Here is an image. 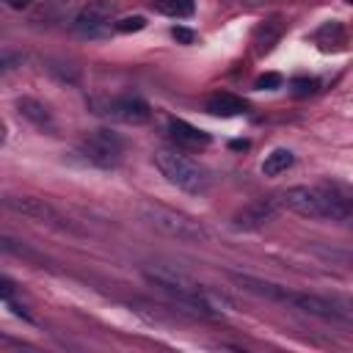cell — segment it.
Masks as SVG:
<instances>
[{"mask_svg":"<svg viewBox=\"0 0 353 353\" xmlns=\"http://www.w3.org/2000/svg\"><path fill=\"white\" fill-rule=\"evenodd\" d=\"M232 149H248V141H232Z\"/></svg>","mask_w":353,"mask_h":353,"instance_id":"4316f807","label":"cell"},{"mask_svg":"<svg viewBox=\"0 0 353 353\" xmlns=\"http://www.w3.org/2000/svg\"><path fill=\"white\" fill-rule=\"evenodd\" d=\"M108 116L124 121V124H146L152 119V108L146 99L135 97V94H124V97H116L108 102Z\"/></svg>","mask_w":353,"mask_h":353,"instance_id":"30bf717a","label":"cell"},{"mask_svg":"<svg viewBox=\"0 0 353 353\" xmlns=\"http://www.w3.org/2000/svg\"><path fill=\"white\" fill-rule=\"evenodd\" d=\"M279 210H281V204L276 201V196H273V199H256V201L245 204L232 221H234V229H245V232H251V229H262L265 223L276 221Z\"/></svg>","mask_w":353,"mask_h":353,"instance_id":"9c48e42d","label":"cell"},{"mask_svg":"<svg viewBox=\"0 0 353 353\" xmlns=\"http://www.w3.org/2000/svg\"><path fill=\"white\" fill-rule=\"evenodd\" d=\"M290 85H292V94L295 97H309V94L317 91V80L314 77H295Z\"/></svg>","mask_w":353,"mask_h":353,"instance_id":"44dd1931","label":"cell"},{"mask_svg":"<svg viewBox=\"0 0 353 353\" xmlns=\"http://www.w3.org/2000/svg\"><path fill=\"white\" fill-rule=\"evenodd\" d=\"M154 165L160 168V174L171 185L182 188L185 193H204L212 182L210 171L204 165H199L193 157L182 154L179 149H157L154 152Z\"/></svg>","mask_w":353,"mask_h":353,"instance_id":"277c9868","label":"cell"},{"mask_svg":"<svg viewBox=\"0 0 353 353\" xmlns=\"http://www.w3.org/2000/svg\"><path fill=\"white\" fill-rule=\"evenodd\" d=\"M287 303H292L295 309L312 314V317H323V320H350V312L334 301V298H325V295H314V292H292L287 295Z\"/></svg>","mask_w":353,"mask_h":353,"instance_id":"ba28073f","label":"cell"},{"mask_svg":"<svg viewBox=\"0 0 353 353\" xmlns=\"http://www.w3.org/2000/svg\"><path fill=\"white\" fill-rule=\"evenodd\" d=\"M3 138H6V132H3V124H0V143H3Z\"/></svg>","mask_w":353,"mask_h":353,"instance_id":"83f0119b","label":"cell"},{"mask_svg":"<svg viewBox=\"0 0 353 353\" xmlns=\"http://www.w3.org/2000/svg\"><path fill=\"white\" fill-rule=\"evenodd\" d=\"M284 210H292L303 218H328L345 223L350 218V190L336 182L323 185H292L276 196Z\"/></svg>","mask_w":353,"mask_h":353,"instance_id":"7a4b0ae2","label":"cell"},{"mask_svg":"<svg viewBox=\"0 0 353 353\" xmlns=\"http://www.w3.org/2000/svg\"><path fill=\"white\" fill-rule=\"evenodd\" d=\"M0 254L17 256V259L30 262V265H36V268H44V265H47L44 254H39V251L30 248L28 243H22V240H17V237H8V234H0Z\"/></svg>","mask_w":353,"mask_h":353,"instance_id":"9a60e30c","label":"cell"},{"mask_svg":"<svg viewBox=\"0 0 353 353\" xmlns=\"http://www.w3.org/2000/svg\"><path fill=\"white\" fill-rule=\"evenodd\" d=\"M292 163H295L292 152L284 149V146H279V149H273V152L262 160V174H265V176H279V174H284Z\"/></svg>","mask_w":353,"mask_h":353,"instance_id":"d6986e66","label":"cell"},{"mask_svg":"<svg viewBox=\"0 0 353 353\" xmlns=\"http://www.w3.org/2000/svg\"><path fill=\"white\" fill-rule=\"evenodd\" d=\"M143 276L157 290H163L165 295H171L176 303L199 312L201 317H221L223 312L232 309V301L226 295L210 290L207 284H199L196 279H190L182 270H174V268H165V265H154V268H146Z\"/></svg>","mask_w":353,"mask_h":353,"instance_id":"6da1fadb","label":"cell"},{"mask_svg":"<svg viewBox=\"0 0 353 353\" xmlns=\"http://www.w3.org/2000/svg\"><path fill=\"white\" fill-rule=\"evenodd\" d=\"M281 85V74H276V72H268V74H262L259 80H256V88H279Z\"/></svg>","mask_w":353,"mask_h":353,"instance_id":"d4e9b609","label":"cell"},{"mask_svg":"<svg viewBox=\"0 0 353 353\" xmlns=\"http://www.w3.org/2000/svg\"><path fill=\"white\" fill-rule=\"evenodd\" d=\"M141 218L152 229H157L160 234L174 237L179 243H207L210 240V229L201 221H196V218H190V215H185L179 210L163 207V204H152V201L143 204L141 207Z\"/></svg>","mask_w":353,"mask_h":353,"instance_id":"3957f363","label":"cell"},{"mask_svg":"<svg viewBox=\"0 0 353 353\" xmlns=\"http://www.w3.org/2000/svg\"><path fill=\"white\" fill-rule=\"evenodd\" d=\"M168 130H171V138L179 146H185V149H204V146H210V132H204V130H199V127H193V124H188L182 119H171Z\"/></svg>","mask_w":353,"mask_h":353,"instance_id":"7c38bea8","label":"cell"},{"mask_svg":"<svg viewBox=\"0 0 353 353\" xmlns=\"http://www.w3.org/2000/svg\"><path fill=\"white\" fill-rule=\"evenodd\" d=\"M314 41H317V47H320L323 52H339V50H345V44H347L345 25L336 22V19L320 25L317 33H314Z\"/></svg>","mask_w":353,"mask_h":353,"instance_id":"5bb4252c","label":"cell"},{"mask_svg":"<svg viewBox=\"0 0 353 353\" xmlns=\"http://www.w3.org/2000/svg\"><path fill=\"white\" fill-rule=\"evenodd\" d=\"M245 99H240L237 94H229V91H218L212 97H207L204 102V110L210 116H221V119H229V116H240L245 113Z\"/></svg>","mask_w":353,"mask_h":353,"instance_id":"4fadbf2b","label":"cell"},{"mask_svg":"<svg viewBox=\"0 0 353 353\" xmlns=\"http://www.w3.org/2000/svg\"><path fill=\"white\" fill-rule=\"evenodd\" d=\"M8 8H14V11H22V8H30L33 6V0H3Z\"/></svg>","mask_w":353,"mask_h":353,"instance_id":"484cf974","label":"cell"},{"mask_svg":"<svg viewBox=\"0 0 353 353\" xmlns=\"http://www.w3.org/2000/svg\"><path fill=\"white\" fill-rule=\"evenodd\" d=\"M113 14H116V3L110 0H91L85 3L74 19H72V30L83 39H99L108 33L110 22H113Z\"/></svg>","mask_w":353,"mask_h":353,"instance_id":"52a82bcc","label":"cell"},{"mask_svg":"<svg viewBox=\"0 0 353 353\" xmlns=\"http://www.w3.org/2000/svg\"><path fill=\"white\" fill-rule=\"evenodd\" d=\"M0 204L22 218H30L36 223H44L50 229H58V232H80L77 223L63 215L55 204H50L47 199H39V196H0Z\"/></svg>","mask_w":353,"mask_h":353,"instance_id":"5b68a950","label":"cell"},{"mask_svg":"<svg viewBox=\"0 0 353 353\" xmlns=\"http://www.w3.org/2000/svg\"><path fill=\"white\" fill-rule=\"evenodd\" d=\"M80 154L97 168H116L124 154V141L110 130H94L83 135Z\"/></svg>","mask_w":353,"mask_h":353,"instance_id":"8992f818","label":"cell"},{"mask_svg":"<svg viewBox=\"0 0 353 353\" xmlns=\"http://www.w3.org/2000/svg\"><path fill=\"white\" fill-rule=\"evenodd\" d=\"M17 295V284L11 281V279H6V276H0V301H6V303H11V298Z\"/></svg>","mask_w":353,"mask_h":353,"instance_id":"cb8c5ba5","label":"cell"},{"mask_svg":"<svg viewBox=\"0 0 353 353\" xmlns=\"http://www.w3.org/2000/svg\"><path fill=\"white\" fill-rule=\"evenodd\" d=\"M19 63H22V52H17V50H0V74L17 69Z\"/></svg>","mask_w":353,"mask_h":353,"instance_id":"7402d4cb","label":"cell"},{"mask_svg":"<svg viewBox=\"0 0 353 353\" xmlns=\"http://www.w3.org/2000/svg\"><path fill=\"white\" fill-rule=\"evenodd\" d=\"M17 110H19L30 124H36L39 130H52V127H55V124H52V113L47 110V105L39 102V99H33V97L17 99Z\"/></svg>","mask_w":353,"mask_h":353,"instance_id":"2e32d148","label":"cell"},{"mask_svg":"<svg viewBox=\"0 0 353 353\" xmlns=\"http://www.w3.org/2000/svg\"><path fill=\"white\" fill-rule=\"evenodd\" d=\"M234 284H240L245 292H254L259 298H268V301H276V303H287V295L290 290L281 287V284H273V281H265V279H256V276H243V273H229Z\"/></svg>","mask_w":353,"mask_h":353,"instance_id":"8fae6325","label":"cell"},{"mask_svg":"<svg viewBox=\"0 0 353 353\" xmlns=\"http://www.w3.org/2000/svg\"><path fill=\"white\" fill-rule=\"evenodd\" d=\"M171 39L179 41V44H193L196 41V33L190 28H182V25H174L171 28Z\"/></svg>","mask_w":353,"mask_h":353,"instance_id":"603a6c76","label":"cell"},{"mask_svg":"<svg viewBox=\"0 0 353 353\" xmlns=\"http://www.w3.org/2000/svg\"><path fill=\"white\" fill-rule=\"evenodd\" d=\"M281 30H284V22L281 17H270L265 19L256 30H254V44H256V52H270L273 44L281 39Z\"/></svg>","mask_w":353,"mask_h":353,"instance_id":"e0dca14e","label":"cell"},{"mask_svg":"<svg viewBox=\"0 0 353 353\" xmlns=\"http://www.w3.org/2000/svg\"><path fill=\"white\" fill-rule=\"evenodd\" d=\"M143 28H146V17H141V14L124 17V19L113 22V30H116V33H138V30H143Z\"/></svg>","mask_w":353,"mask_h":353,"instance_id":"ffe728a7","label":"cell"},{"mask_svg":"<svg viewBox=\"0 0 353 353\" xmlns=\"http://www.w3.org/2000/svg\"><path fill=\"white\" fill-rule=\"evenodd\" d=\"M149 6L171 19H188L196 11V0H149Z\"/></svg>","mask_w":353,"mask_h":353,"instance_id":"ac0fdd59","label":"cell"}]
</instances>
